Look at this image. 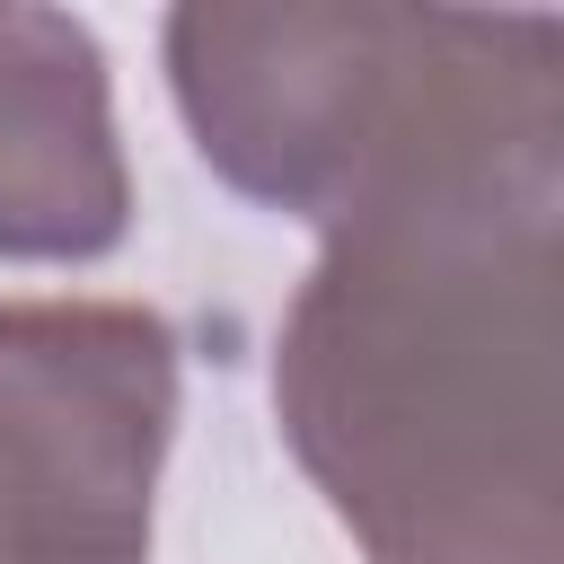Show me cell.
Returning <instances> with one entry per match:
<instances>
[{"label":"cell","mask_w":564,"mask_h":564,"mask_svg":"<svg viewBox=\"0 0 564 564\" xmlns=\"http://www.w3.org/2000/svg\"><path fill=\"white\" fill-rule=\"evenodd\" d=\"M132 229L115 79L88 18L0 0V264H97Z\"/></svg>","instance_id":"4"},{"label":"cell","mask_w":564,"mask_h":564,"mask_svg":"<svg viewBox=\"0 0 564 564\" xmlns=\"http://www.w3.org/2000/svg\"><path fill=\"white\" fill-rule=\"evenodd\" d=\"M388 53V0H167V88L203 167L291 220H335Z\"/></svg>","instance_id":"3"},{"label":"cell","mask_w":564,"mask_h":564,"mask_svg":"<svg viewBox=\"0 0 564 564\" xmlns=\"http://www.w3.org/2000/svg\"><path fill=\"white\" fill-rule=\"evenodd\" d=\"M273 414L370 564H564V212L335 220L273 344Z\"/></svg>","instance_id":"1"},{"label":"cell","mask_w":564,"mask_h":564,"mask_svg":"<svg viewBox=\"0 0 564 564\" xmlns=\"http://www.w3.org/2000/svg\"><path fill=\"white\" fill-rule=\"evenodd\" d=\"M176 335L132 300H0V564H150Z\"/></svg>","instance_id":"2"}]
</instances>
